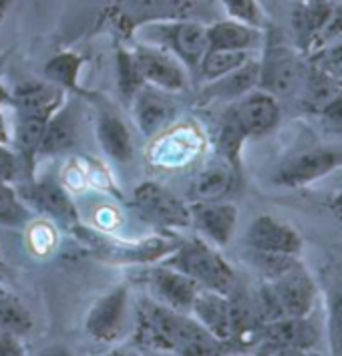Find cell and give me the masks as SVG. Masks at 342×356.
<instances>
[{"label": "cell", "instance_id": "obj_21", "mask_svg": "<svg viewBox=\"0 0 342 356\" xmlns=\"http://www.w3.org/2000/svg\"><path fill=\"white\" fill-rule=\"evenodd\" d=\"M208 51H254L264 40V29L247 24L244 20H215L206 26Z\"/></svg>", "mask_w": 342, "mask_h": 356}, {"label": "cell", "instance_id": "obj_9", "mask_svg": "<svg viewBox=\"0 0 342 356\" xmlns=\"http://www.w3.org/2000/svg\"><path fill=\"white\" fill-rule=\"evenodd\" d=\"M131 53L145 85L161 89L165 93H181L188 89L190 85L188 69L165 49L139 40L131 49Z\"/></svg>", "mask_w": 342, "mask_h": 356}, {"label": "cell", "instance_id": "obj_24", "mask_svg": "<svg viewBox=\"0 0 342 356\" xmlns=\"http://www.w3.org/2000/svg\"><path fill=\"white\" fill-rule=\"evenodd\" d=\"M76 137V117L75 109L63 103L47 123V129L40 141L38 157L44 155H58L69 147H73Z\"/></svg>", "mask_w": 342, "mask_h": 356}, {"label": "cell", "instance_id": "obj_37", "mask_svg": "<svg viewBox=\"0 0 342 356\" xmlns=\"http://www.w3.org/2000/svg\"><path fill=\"white\" fill-rule=\"evenodd\" d=\"M218 2L222 4V8L231 19L244 20L247 24L264 29L266 17H264L262 6L258 4V0H218Z\"/></svg>", "mask_w": 342, "mask_h": 356}, {"label": "cell", "instance_id": "obj_33", "mask_svg": "<svg viewBox=\"0 0 342 356\" xmlns=\"http://www.w3.org/2000/svg\"><path fill=\"white\" fill-rule=\"evenodd\" d=\"M342 91V87L332 79L330 75H326L323 69H318L316 65H312L310 73L306 76V101L316 107L318 111L323 109L324 105Z\"/></svg>", "mask_w": 342, "mask_h": 356}, {"label": "cell", "instance_id": "obj_30", "mask_svg": "<svg viewBox=\"0 0 342 356\" xmlns=\"http://www.w3.org/2000/svg\"><path fill=\"white\" fill-rule=\"evenodd\" d=\"M115 81H117V91L119 97L129 105L131 99L145 87L143 75L135 63V56L131 49L117 47L115 51Z\"/></svg>", "mask_w": 342, "mask_h": 356}, {"label": "cell", "instance_id": "obj_44", "mask_svg": "<svg viewBox=\"0 0 342 356\" xmlns=\"http://www.w3.org/2000/svg\"><path fill=\"white\" fill-rule=\"evenodd\" d=\"M10 55H13V49H6V51H2V53H0V73L4 71V67H6V63H8Z\"/></svg>", "mask_w": 342, "mask_h": 356}, {"label": "cell", "instance_id": "obj_43", "mask_svg": "<svg viewBox=\"0 0 342 356\" xmlns=\"http://www.w3.org/2000/svg\"><path fill=\"white\" fill-rule=\"evenodd\" d=\"M13 4H15V0H0V22L6 19V15H8Z\"/></svg>", "mask_w": 342, "mask_h": 356}, {"label": "cell", "instance_id": "obj_25", "mask_svg": "<svg viewBox=\"0 0 342 356\" xmlns=\"http://www.w3.org/2000/svg\"><path fill=\"white\" fill-rule=\"evenodd\" d=\"M51 117L19 115V119H17V127H15V149H17L20 163L26 168L28 177H33L35 163H37L38 159V149H40V141H42V135H44L47 123H49Z\"/></svg>", "mask_w": 342, "mask_h": 356}, {"label": "cell", "instance_id": "obj_1", "mask_svg": "<svg viewBox=\"0 0 342 356\" xmlns=\"http://www.w3.org/2000/svg\"><path fill=\"white\" fill-rule=\"evenodd\" d=\"M133 338L145 350L175 355H218L226 348L193 316L153 298L137 306Z\"/></svg>", "mask_w": 342, "mask_h": 356}, {"label": "cell", "instance_id": "obj_10", "mask_svg": "<svg viewBox=\"0 0 342 356\" xmlns=\"http://www.w3.org/2000/svg\"><path fill=\"white\" fill-rule=\"evenodd\" d=\"M268 292L284 316H310L316 302V284L300 260L274 280H266Z\"/></svg>", "mask_w": 342, "mask_h": 356}, {"label": "cell", "instance_id": "obj_14", "mask_svg": "<svg viewBox=\"0 0 342 356\" xmlns=\"http://www.w3.org/2000/svg\"><path fill=\"white\" fill-rule=\"evenodd\" d=\"M228 113L246 137L266 135L280 121V105L276 97L262 89H252L242 95Z\"/></svg>", "mask_w": 342, "mask_h": 356}, {"label": "cell", "instance_id": "obj_26", "mask_svg": "<svg viewBox=\"0 0 342 356\" xmlns=\"http://www.w3.org/2000/svg\"><path fill=\"white\" fill-rule=\"evenodd\" d=\"M258 76H260V60L252 56L240 69L220 76L215 81H209L208 87L204 89V97H208V99H240L242 95L258 87Z\"/></svg>", "mask_w": 342, "mask_h": 356}, {"label": "cell", "instance_id": "obj_48", "mask_svg": "<svg viewBox=\"0 0 342 356\" xmlns=\"http://www.w3.org/2000/svg\"><path fill=\"white\" fill-rule=\"evenodd\" d=\"M330 2H342V0H330Z\"/></svg>", "mask_w": 342, "mask_h": 356}, {"label": "cell", "instance_id": "obj_29", "mask_svg": "<svg viewBox=\"0 0 342 356\" xmlns=\"http://www.w3.org/2000/svg\"><path fill=\"white\" fill-rule=\"evenodd\" d=\"M234 186V173L224 165H213L204 169L191 184V197L193 202H215L224 200Z\"/></svg>", "mask_w": 342, "mask_h": 356}, {"label": "cell", "instance_id": "obj_39", "mask_svg": "<svg viewBox=\"0 0 342 356\" xmlns=\"http://www.w3.org/2000/svg\"><path fill=\"white\" fill-rule=\"evenodd\" d=\"M320 117H323L324 127L334 135L342 137V91L334 95L323 109H320Z\"/></svg>", "mask_w": 342, "mask_h": 356}, {"label": "cell", "instance_id": "obj_41", "mask_svg": "<svg viewBox=\"0 0 342 356\" xmlns=\"http://www.w3.org/2000/svg\"><path fill=\"white\" fill-rule=\"evenodd\" d=\"M0 355L13 356V355H24V346L20 344L19 337L6 332L4 328H0Z\"/></svg>", "mask_w": 342, "mask_h": 356}, {"label": "cell", "instance_id": "obj_45", "mask_svg": "<svg viewBox=\"0 0 342 356\" xmlns=\"http://www.w3.org/2000/svg\"><path fill=\"white\" fill-rule=\"evenodd\" d=\"M0 105H10V91L0 85Z\"/></svg>", "mask_w": 342, "mask_h": 356}, {"label": "cell", "instance_id": "obj_2", "mask_svg": "<svg viewBox=\"0 0 342 356\" xmlns=\"http://www.w3.org/2000/svg\"><path fill=\"white\" fill-rule=\"evenodd\" d=\"M161 264L190 276L191 280L197 282L200 288L215 290L222 294H229L236 290L234 268L224 260L215 245L209 244L202 236L191 240H179L175 250L168 258H163Z\"/></svg>", "mask_w": 342, "mask_h": 356}, {"label": "cell", "instance_id": "obj_6", "mask_svg": "<svg viewBox=\"0 0 342 356\" xmlns=\"http://www.w3.org/2000/svg\"><path fill=\"white\" fill-rule=\"evenodd\" d=\"M135 211L161 229H186L191 225V211L186 202L157 181H143L133 191Z\"/></svg>", "mask_w": 342, "mask_h": 356}, {"label": "cell", "instance_id": "obj_46", "mask_svg": "<svg viewBox=\"0 0 342 356\" xmlns=\"http://www.w3.org/2000/svg\"><path fill=\"white\" fill-rule=\"evenodd\" d=\"M4 272H6V266H4V258H2V254H0V280L4 278Z\"/></svg>", "mask_w": 342, "mask_h": 356}, {"label": "cell", "instance_id": "obj_34", "mask_svg": "<svg viewBox=\"0 0 342 356\" xmlns=\"http://www.w3.org/2000/svg\"><path fill=\"white\" fill-rule=\"evenodd\" d=\"M247 137L244 131L236 125V121L229 117V113L222 117L220 121V131H218V149L229 161L234 169H240V151Z\"/></svg>", "mask_w": 342, "mask_h": 356}, {"label": "cell", "instance_id": "obj_31", "mask_svg": "<svg viewBox=\"0 0 342 356\" xmlns=\"http://www.w3.org/2000/svg\"><path fill=\"white\" fill-rule=\"evenodd\" d=\"M250 58H252L250 51H206L195 76L209 83L240 69Z\"/></svg>", "mask_w": 342, "mask_h": 356}, {"label": "cell", "instance_id": "obj_13", "mask_svg": "<svg viewBox=\"0 0 342 356\" xmlns=\"http://www.w3.org/2000/svg\"><path fill=\"white\" fill-rule=\"evenodd\" d=\"M318 340V328L308 316H284L262 326L260 353H304Z\"/></svg>", "mask_w": 342, "mask_h": 356}, {"label": "cell", "instance_id": "obj_12", "mask_svg": "<svg viewBox=\"0 0 342 356\" xmlns=\"http://www.w3.org/2000/svg\"><path fill=\"white\" fill-rule=\"evenodd\" d=\"M161 19H181L171 0H109L103 15L121 37H133L143 24Z\"/></svg>", "mask_w": 342, "mask_h": 356}, {"label": "cell", "instance_id": "obj_5", "mask_svg": "<svg viewBox=\"0 0 342 356\" xmlns=\"http://www.w3.org/2000/svg\"><path fill=\"white\" fill-rule=\"evenodd\" d=\"M262 42L264 55L260 58L258 89L268 91L274 97L290 95L302 81L300 56L276 31H270Z\"/></svg>", "mask_w": 342, "mask_h": 356}, {"label": "cell", "instance_id": "obj_15", "mask_svg": "<svg viewBox=\"0 0 342 356\" xmlns=\"http://www.w3.org/2000/svg\"><path fill=\"white\" fill-rule=\"evenodd\" d=\"M246 245L254 252H268V254H286L298 256L302 252V238L300 234L272 216H258L252 220L246 229Z\"/></svg>", "mask_w": 342, "mask_h": 356}, {"label": "cell", "instance_id": "obj_23", "mask_svg": "<svg viewBox=\"0 0 342 356\" xmlns=\"http://www.w3.org/2000/svg\"><path fill=\"white\" fill-rule=\"evenodd\" d=\"M85 56L71 49L58 51L57 55H53L44 63V79L60 87L65 93L89 95L81 85V71L85 67Z\"/></svg>", "mask_w": 342, "mask_h": 356}, {"label": "cell", "instance_id": "obj_27", "mask_svg": "<svg viewBox=\"0 0 342 356\" xmlns=\"http://www.w3.org/2000/svg\"><path fill=\"white\" fill-rule=\"evenodd\" d=\"M330 0H298L292 10V31L298 49L306 53L308 44L316 37L318 29L330 13Z\"/></svg>", "mask_w": 342, "mask_h": 356}, {"label": "cell", "instance_id": "obj_20", "mask_svg": "<svg viewBox=\"0 0 342 356\" xmlns=\"http://www.w3.org/2000/svg\"><path fill=\"white\" fill-rule=\"evenodd\" d=\"M65 91L51 81H24L15 91H10V105L17 115H38L51 117L65 103Z\"/></svg>", "mask_w": 342, "mask_h": 356}, {"label": "cell", "instance_id": "obj_8", "mask_svg": "<svg viewBox=\"0 0 342 356\" xmlns=\"http://www.w3.org/2000/svg\"><path fill=\"white\" fill-rule=\"evenodd\" d=\"M17 193L31 211L47 216L49 220L71 229L79 224V211L69 191L53 177H40V179L31 177L26 184H22L17 189Z\"/></svg>", "mask_w": 342, "mask_h": 356}, {"label": "cell", "instance_id": "obj_19", "mask_svg": "<svg viewBox=\"0 0 342 356\" xmlns=\"http://www.w3.org/2000/svg\"><path fill=\"white\" fill-rule=\"evenodd\" d=\"M168 95L170 93H165L161 89L145 85L131 99L129 107L133 111L135 123L145 137H153L161 129H165L170 119L173 117L175 105Z\"/></svg>", "mask_w": 342, "mask_h": 356}, {"label": "cell", "instance_id": "obj_3", "mask_svg": "<svg viewBox=\"0 0 342 356\" xmlns=\"http://www.w3.org/2000/svg\"><path fill=\"white\" fill-rule=\"evenodd\" d=\"M141 42H152L175 56L190 76H195L197 67L208 51L206 24L195 19H161L143 24L137 31Z\"/></svg>", "mask_w": 342, "mask_h": 356}, {"label": "cell", "instance_id": "obj_38", "mask_svg": "<svg viewBox=\"0 0 342 356\" xmlns=\"http://www.w3.org/2000/svg\"><path fill=\"white\" fill-rule=\"evenodd\" d=\"M312 65L323 69L326 75H330L342 87V40L326 47L323 51L312 55Z\"/></svg>", "mask_w": 342, "mask_h": 356}, {"label": "cell", "instance_id": "obj_35", "mask_svg": "<svg viewBox=\"0 0 342 356\" xmlns=\"http://www.w3.org/2000/svg\"><path fill=\"white\" fill-rule=\"evenodd\" d=\"M342 40V2H332L330 13L323 22V26L318 29L316 37L312 38V42L308 44L306 53L314 55L318 51H323L326 47L341 42Z\"/></svg>", "mask_w": 342, "mask_h": 356}, {"label": "cell", "instance_id": "obj_18", "mask_svg": "<svg viewBox=\"0 0 342 356\" xmlns=\"http://www.w3.org/2000/svg\"><path fill=\"white\" fill-rule=\"evenodd\" d=\"M190 314L218 342H222L224 346H228L229 337H231L229 294H222V292H215V290L200 288L195 300L191 304Z\"/></svg>", "mask_w": 342, "mask_h": 356}, {"label": "cell", "instance_id": "obj_42", "mask_svg": "<svg viewBox=\"0 0 342 356\" xmlns=\"http://www.w3.org/2000/svg\"><path fill=\"white\" fill-rule=\"evenodd\" d=\"M10 143V135L6 129V121H4V115H2V105H0V145H8Z\"/></svg>", "mask_w": 342, "mask_h": 356}, {"label": "cell", "instance_id": "obj_36", "mask_svg": "<svg viewBox=\"0 0 342 356\" xmlns=\"http://www.w3.org/2000/svg\"><path fill=\"white\" fill-rule=\"evenodd\" d=\"M328 346L332 355H342V290H334L328 296Z\"/></svg>", "mask_w": 342, "mask_h": 356}, {"label": "cell", "instance_id": "obj_40", "mask_svg": "<svg viewBox=\"0 0 342 356\" xmlns=\"http://www.w3.org/2000/svg\"><path fill=\"white\" fill-rule=\"evenodd\" d=\"M20 159L17 151L8 149V145H0V181L15 184L19 177Z\"/></svg>", "mask_w": 342, "mask_h": 356}, {"label": "cell", "instance_id": "obj_4", "mask_svg": "<svg viewBox=\"0 0 342 356\" xmlns=\"http://www.w3.org/2000/svg\"><path fill=\"white\" fill-rule=\"evenodd\" d=\"M76 238L95 252L101 260L113 264H153L161 262L175 250L177 240L168 234H157L141 240H117L107 236H97L93 232L85 229L76 224Z\"/></svg>", "mask_w": 342, "mask_h": 356}, {"label": "cell", "instance_id": "obj_7", "mask_svg": "<svg viewBox=\"0 0 342 356\" xmlns=\"http://www.w3.org/2000/svg\"><path fill=\"white\" fill-rule=\"evenodd\" d=\"M129 286L125 284L105 292L89 308L85 316V332L103 344H113L125 337L129 330Z\"/></svg>", "mask_w": 342, "mask_h": 356}, {"label": "cell", "instance_id": "obj_11", "mask_svg": "<svg viewBox=\"0 0 342 356\" xmlns=\"http://www.w3.org/2000/svg\"><path fill=\"white\" fill-rule=\"evenodd\" d=\"M342 168V149L316 147L288 157L274 171L272 181L284 188H302Z\"/></svg>", "mask_w": 342, "mask_h": 356}, {"label": "cell", "instance_id": "obj_22", "mask_svg": "<svg viewBox=\"0 0 342 356\" xmlns=\"http://www.w3.org/2000/svg\"><path fill=\"white\" fill-rule=\"evenodd\" d=\"M97 139H99L101 149L105 151V155L115 163L125 165L133 159L135 147L129 125L113 109H99Z\"/></svg>", "mask_w": 342, "mask_h": 356}, {"label": "cell", "instance_id": "obj_28", "mask_svg": "<svg viewBox=\"0 0 342 356\" xmlns=\"http://www.w3.org/2000/svg\"><path fill=\"white\" fill-rule=\"evenodd\" d=\"M33 326H35V320H33L31 310L26 308V304L20 300L13 290L0 286V328L22 338L31 334Z\"/></svg>", "mask_w": 342, "mask_h": 356}, {"label": "cell", "instance_id": "obj_47", "mask_svg": "<svg viewBox=\"0 0 342 356\" xmlns=\"http://www.w3.org/2000/svg\"><path fill=\"white\" fill-rule=\"evenodd\" d=\"M334 209H336V211L342 216V197H339V200L334 202Z\"/></svg>", "mask_w": 342, "mask_h": 356}, {"label": "cell", "instance_id": "obj_32", "mask_svg": "<svg viewBox=\"0 0 342 356\" xmlns=\"http://www.w3.org/2000/svg\"><path fill=\"white\" fill-rule=\"evenodd\" d=\"M33 211L22 204L17 189L8 181H0V225L19 227L31 220Z\"/></svg>", "mask_w": 342, "mask_h": 356}, {"label": "cell", "instance_id": "obj_17", "mask_svg": "<svg viewBox=\"0 0 342 356\" xmlns=\"http://www.w3.org/2000/svg\"><path fill=\"white\" fill-rule=\"evenodd\" d=\"M145 280H147V286L152 288L155 300L170 306L173 310L186 312V314L190 312L191 304L200 292L197 282H193L190 276L181 274L179 270H173L165 264L153 266L147 272Z\"/></svg>", "mask_w": 342, "mask_h": 356}, {"label": "cell", "instance_id": "obj_16", "mask_svg": "<svg viewBox=\"0 0 342 356\" xmlns=\"http://www.w3.org/2000/svg\"><path fill=\"white\" fill-rule=\"evenodd\" d=\"M191 225L197 227L209 244L228 245L238 225V207L224 200L215 202H193L190 206Z\"/></svg>", "mask_w": 342, "mask_h": 356}]
</instances>
